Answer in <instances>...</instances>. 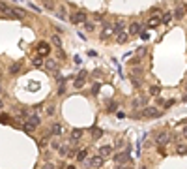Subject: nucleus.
Returning a JSON list of instances; mask_svg holds the SVG:
<instances>
[{"mask_svg": "<svg viewBox=\"0 0 187 169\" xmlns=\"http://www.w3.org/2000/svg\"><path fill=\"white\" fill-rule=\"evenodd\" d=\"M9 11H11V8H9L6 2H2V0H0V15H2V17H6Z\"/></svg>", "mask_w": 187, "mask_h": 169, "instance_id": "obj_17", "label": "nucleus"}, {"mask_svg": "<svg viewBox=\"0 0 187 169\" xmlns=\"http://www.w3.org/2000/svg\"><path fill=\"white\" fill-rule=\"evenodd\" d=\"M172 15H174V19H182V17L185 15V6H178Z\"/></svg>", "mask_w": 187, "mask_h": 169, "instance_id": "obj_14", "label": "nucleus"}, {"mask_svg": "<svg viewBox=\"0 0 187 169\" xmlns=\"http://www.w3.org/2000/svg\"><path fill=\"white\" fill-rule=\"evenodd\" d=\"M49 134H51V135H60V134H62V126H60V124H52L51 130H49Z\"/></svg>", "mask_w": 187, "mask_h": 169, "instance_id": "obj_19", "label": "nucleus"}, {"mask_svg": "<svg viewBox=\"0 0 187 169\" xmlns=\"http://www.w3.org/2000/svg\"><path fill=\"white\" fill-rule=\"evenodd\" d=\"M41 169H54V164H51V162H47V164H45V166H43V167Z\"/></svg>", "mask_w": 187, "mask_h": 169, "instance_id": "obj_38", "label": "nucleus"}, {"mask_svg": "<svg viewBox=\"0 0 187 169\" xmlns=\"http://www.w3.org/2000/svg\"><path fill=\"white\" fill-rule=\"evenodd\" d=\"M84 77H86V71H81V75L73 81V87L75 88H82L84 87Z\"/></svg>", "mask_w": 187, "mask_h": 169, "instance_id": "obj_12", "label": "nucleus"}, {"mask_svg": "<svg viewBox=\"0 0 187 169\" xmlns=\"http://www.w3.org/2000/svg\"><path fill=\"white\" fill-rule=\"evenodd\" d=\"M13 9V13H15V17L17 19H24V15H26V11L24 9H19V8H11Z\"/></svg>", "mask_w": 187, "mask_h": 169, "instance_id": "obj_23", "label": "nucleus"}, {"mask_svg": "<svg viewBox=\"0 0 187 169\" xmlns=\"http://www.w3.org/2000/svg\"><path fill=\"white\" fill-rule=\"evenodd\" d=\"M2 107H4V100L0 98V109H2Z\"/></svg>", "mask_w": 187, "mask_h": 169, "instance_id": "obj_45", "label": "nucleus"}, {"mask_svg": "<svg viewBox=\"0 0 187 169\" xmlns=\"http://www.w3.org/2000/svg\"><path fill=\"white\" fill-rule=\"evenodd\" d=\"M52 45H54L56 49H62V38H60L58 34H54V36H52Z\"/></svg>", "mask_w": 187, "mask_h": 169, "instance_id": "obj_21", "label": "nucleus"}, {"mask_svg": "<svg viewBox=\"0 0 187 169\" xmlns=\"http://www.w3.org/2000/svg\"><path fill=\"white\" fill-rule=\"evenodd\" d=\"M69 21H71V24H81V23L86 21V13L84 11H73L69 15Z\"/></svg>", "mask_w": 187, "mask_h": 169, "instance_id": "obj_1", "label": "nucleus"}, {"mask_svg": "<svg viewBox=\"0 0 187 169\" xmlns=\"http://www.w3.org/2000/svg\"><path fill=\"white\" fill-rule=\"evenodd\" d=\"M54 113H56V107H54L52 103H51V105H47V109H45V115H47V117H52Z\"/></svg>", "mask_w": 187, "mask_h": 169, "instance_id": "obj_29", "label": "nucleus"}, {"mask_svg": "<svg viewBox=\"0 0 187 169\" xmlns=\"http://www.w3.org/2000/svg\"><path fill=\"white\" fill-rule=\"evenodd\" d=\"M114 109H116V103H114V102H112V103H111V105H109V111H111V113H112V111H114Z\"/></svg>", "mask_w": 187, "mask_h": 169, "instance_id": "obj_41", "label": "nucleus"}, {"mask_svg": "<svg viewBox=\"0 0 187 169\" xmlns=\"http://www.w3.org/2000/svg\"><path fill=\"white\" fill-rule=\"evenodd\" d=\"M172 19H174L172 11H167V13H163V17H161V23H163V24H169V23H170Z\"/></svg>", "mask_w": 187, "mask_h": 169, "instance_id": "obj_18", "label": "nucleus"}, {"mask_svg": "<svg viewBox=\"0 0 187 169\" xmlns=\"http://www.w3.org/2000/svg\"><path fill=\"white\" fill-rule=\"evenodd\" d=\"M112 160H114L116 164H129V162H131V154H129V151H124V152L114 154Z\"/></svg>", "mask_w": 187, "mask_h": 169, "instance_id": "obj_3", "label": "nucleus"}, {"mask_svg": "<svg viewBox=\"0 0 187 169\" xmlns=\"http://www.w3.org/2000/svg\"><path fill=\"white\" fill-rule=\"evenodd\" d=\"M103 162H105V158L97 154V156H94V158L88 162V166H92V167H101V166H103Z\"/></svg>", "mask_w": 187, "mask_h": 169, "instance_id": "obj_10", "label": "nucleus"}, {"mask_svg": "<svg viewBox=\"0 0 187 169\" xmlns=\"http://www.w3.org/2000/svg\"><path fill=\"white\" fill-rule=\"evenodd\" d=\"M131 79H133V85H135V87H140V79H139V77L131 75Z\"/></svg>", "mask_w": 187, "mask_h": 169, "instance_id": "obj_36", "label": "nucleus"}, {"mask_svg": "<svg viewBox=\"0 0 187 169\" xmlns=\"http://www.w3.org/2000/svg\"><path fill=\"white\" fill-rule=\"evenodd\" d=\"M146 102H148V98H137V100L133 102V105H135V107H146Z\"/></svg>", "mask_w": 187, "mask_h": 169, "instance_id": "obj_22", "label": "nucleus"}, {"mask_svg": "<svg viewBox=\"0 0 187 169\" xmlns=\"http://www.w3.org/2000/svg\"><path fill=\"white\" fill-rule=\"evenodd\" d=\"M0 92H2V85H0Z\"/></svg>", "mask_w": 187, "mask_h": 169, "instance_id": "obj_49", "label": "nucleus"}, {"mask_svg": "<svg viewBox=\"0 0 187 169\" xmlns=\"http://www.w3.org/2000/svg\"><path fill=\"white\" fill-rule=\"evenodd\" d=\"M0 122H9V117H6V115H2V117H0Z\"/></svg>", "mask_w": 187, "mask_h": 169, "instance_id": "obj_39", "label": "nucleus"}, {"mask_svg": "<svg viewBox=\"0 0 187 169\" xmlns=\"http://www.w3.org/2000/svg\"><path fill=\"white\" fill-rule=\"evenodd\" d=\"M127 32H129V36H137V34H140V23H131L129 28H127Z\"/></svg>", "mask_w": 187, "mask_h": 169, "instance_id": "obj_11", "label": "nucleus"}, {"mask_svg": "<svg viewBox=\"0 0 187 169\" xmlns=\"http://www.w3.org/2000/svg\"><path fill=\"white\" fill-rule=\"evenodd\" d=\"M26 120H28L34 128H37V126L41 124V117H39V115H36V113H30V117H28Z\"/></svg>", "mask_w": 187, "mask_h": 169, "instance_id": "obj_9", "label": "nucleus"}, {"mask_svg": "<svg viewBox=\"0 0 187 169\" xmlns=\"http://www.w3.org/2000/svg\"><path fill=\"white\" fill-rule=\"evenodd\" d=\"M58 151H60V154H62V156H66V154H69V151H67V147H66V145H64V147H60Z\"/></svg>", "mask_w": 187, "mask_h": 169, "instance_id": "obj_35", "label": "nucleus"}, {"mask_svg": "<svg viewBox=\"0 0 187 169\" xmlns=\"http://www.w3.org/2000/svg\"><path fill=\"white\" fill-rule=\"evenodd\" d=\"M139 169H146V167H144V166H142V167H139Z\"/></svg>", "mask_w": 187, "mask_h": 169, "instance_id": "obj_48", "label": "nucleus"}, {"mask_svg": "<svg viewBox=\"0 0 187 169\" xmlns=\"http://www.w3.org/2000/svg\"><path fill=\"white\" fill-rule=\"evenodd\" d=\"M45 9H54V0H41Z\"/></svg>", "mask_w": 187, "mask_h": 169, "instance_id": "obj_30", "label": "nucleus"}, {"mask_svg": "<svg viewBox=\"0 0 187 169\" xmlns=\"http://www.w3.org/2000/svg\"><path fill=\"white\" fill-rule=\"evenodd\" d=\"M122 28H124V21H116V24H114V30H116V32H120Z\"/></svg>", "mask_w": 187, "mask_h": 169, "instance_id": "obj_34", "label": "nucleus"}, {"mask_svg": "<svg viewBox=\"0 0 187 169\" xmlns=\"http://www.w3.org/2000/svg\"><path fill=\"white\" fill-rule=\"evenodd\" d=\"M60 147H62V145H60V141H56V139H54V141H51V149H52V151H58Z\"/></svg>", "mask_w": 187, "mask_h": 169, "instance_id": "obj_33", "label": "nucleus"}, {"mask_svg": "<svg viewBox=\"0 0 187 169\" xmlns=\"http://www.w3.org/2000/svg\"><path fill=\"white\" fill-rule=\"evenodd\" d=\"M129 38H131V36H129V32H125V30H120V32H118V36H116V41H118V43H125Z\"/></svg>", "mask_w": 187, "mask_h": 169, "instance_id": "obj_13", "label": "nucleus"}, {"mask_svg": "<svg viewBox=\"0 0 187 169\" xmlns=\"http://www.w3.org/2000/svg\"><path fill=\"white\" fill-rule=\"evenodd\" d=\"M114 169H129V164H118Z\"/></svg>", "mask_w": 187, "mask_h": 169, "instance_id": "obj_37", "label": "nucleus"}, {"mask_svg": "<svg viewBox=\"0 0 187 169\" xmlns=\"http://www.w3.org/2000/svg\"><path fill=\"white\" fill-rule=\"evenodd\" d=\"M185 90H187V83H185Z\"/></svg>", "mask_w": 187, "mask_h": 169, "instance_id": "obj_50", "label": "nucleus"}, {"mask_svg": "<svg viewBox=\"0 0 187 169\" xmlns=\"http://www.w3.org/2000/svg\"><path fill=\"white\" fill-rule=\"evenodd\" d=\"M56 17H60L62 21H67V11H66L64 6H62V8H56Z\"/></svg>", "mask_w": 187, "mask_h": 169, "instance_id": "obj_15", "label": "nucleus"}, {"mask_svg": "<svg viewBox=\"0 0 187 169\" xmlns=\"http://www.w3.org/2000/svg\"><path fill=\"white\" fill-rule=\"evenodd\" d=\"M176 152H178L180 156L187 154V145H185V143H178V145H176Z\"/></svg>", "mask_w": 187, "mask_h": 169, "instance_id": "obj_20", "label": "nucleus"}, {"mask_svg": "<svg viewBox=\"0 0 187 169\" xmlns=\"http://www.w3.org/2000/svg\"><path fill=\"white\" fill-rule=\"evenodd\" d=\"M182 102H184V103H187V94L184 96V100H182Z\"/></svg>", "mask_w": 187, "mask_h": 169, "instance_id": "obj_46", "label": "nucleus"}, {"mask_svg": "<svg viewBox=\"0 0 187 169\" xmlns=\"http://www.w3.org/2000/svg\"><path fill=\"white\" fill-rule=\"evenodd\" d=\"M37 53H39L41 56H47V55L51 53V47H49V43H45V41H39V43H37Z\"/></svg>", "mask_w": 187, "mask_h": 169, "instance_id": "obj_8", "label": "nucleus"}, {"mask_svg": "<svg viewBox=\"0 0 187 169\" xmlns=\"http://www.w3.org/2000/svg\"><path fill=\"white\" fill-rule=\"evenodd\" d=\"M32 66H36V68L43 66V58H41V55H39V56H34V58H32Z\"/></svg>", "mask_w": 187, "mask_h": 169, "instance_id": "obj_27", "label": "nucleus"}, {"mask_svg": "<svg viewBox=\"0 0 187 169\" xmlns=\"http://www.w3.org/2000/svg\"><path fill=\"white\" fill-rule=\"evenodd\" d=\"M182 134H184V137H185V139H187V126H185V128H184V130H182Z\"/></svg>", "mask_w": 187, "mask_h": 169, "instance_id": "obj_44", "label": "nucleus"}, {"mask_svg": "<svg viewBox=\"0 0 187 169\" xmlns=\"http://www.w3.org/2000/svg\"><path fill=\"white\" fill-rule=\"evenodd\" d=\"M155 143H157V147H165V145H169V143H170V134H169V132H161V134H157V135H155Z\"/></svg>", "mask_w": 187, "mask_h": 169, "instance_id": "obj_2", "label": "nucleus"}, {"mask_svg": "<svg viewBox=\"0 0 187 169\" xmlns=\"http://www.w3.org/2000/svg\"><path fill=\"white\" fill-rule=\"evenodd\" d=\"M159 115L161 113L157 107H142V117H146V119H157Z\"/></svg>", "mask_w": 187, "mask_h": 169, "instance_id": "obj_4", "label": "nucleus"}, {"mask_svg": "<svg viewBox=\"0 0 187 169\" xmlns=\"http://www.w3.org/2000/svg\"><path fill=\"white\" fill-rule=\"evenodd\" d=\"M97 154L103 156V158H109V156H112V147L111 145H103V147L97 149Z\"/></svg>", "mask_w": 187, "mask_h": 169, "instance_id": "obj_7", "label": "nucleus"}, {"mask_svg": "<svg viewBox=\"0 0 187 169\" xmlns=\"http://www.w3.org/2000/svg\"><path fill=\"white\" fill-rule=\"evenodd\" d=\"M82 134H84V130H82V128H73V130H71V134H69L71 143H77L79 139H82Z\"/></svg>", "mask_w": 187, "mask_h": 169, "instance_id": "obj_5", "label": "nucleus"}, {"mask_svg": "<svg viewBox=\"0 0 187 169\" xmlns=\"http://www.w3.org/2000/svg\"><path fill=\"white\" fill-rule=\"evenodd\" d=\"M86 156H88V151H79L75 160H77V162H84V160H86Z\"/></svg>", "mask_w": 187, "mask_h": 169, "instance_id": "obj_26", "label": "nucleus"}, {"mask_svg": "<svg viewBox=\"0 0 187 169\" xmlns=\"http://www.w3.org/2000/svg\"><path fill=\"white\" fill-rule=\"evenodd\" d=\"M185 13H187V6H185Z\"/></svg>", "mask_w": 187, "mask_h": 169, "instance_id": "obj_51", "label": "nucleus"}, {"mask_svg": "<svg viewBox=\"0 0 187 169\" xmlns=\"http://www.w3.org/2000/svg\"><path fill=\"white\" fill-rule=\"evenodd\" d=\"M116 117H118V119H124V117H125V113H124V111H118V113H116Z\"/></svg>", "mask_w": 187, "mask_h": 169, "instance_id": "obj_42", "label": "nucleus"}, {"mask_svg": "<svg viewBox=\"0 0 187 169\" xmlns=\"http://www.w3.org/2000/svg\"><path fill=\"white\" fill-rule=\"evenodd\" d=\"M82 24H84V28H86L88 32H94V30H96V24H94L92 21H84Z\"/></svg>", "mask_w": 187, "mask_h": 169, "instance_id": "obj_28", "label": "nucleus"}, {"mask_svg": "<svg viewBox=\"0 0 187 169\" xmlns=\"http://www.w3.org/2000/svg\"><path fill=\"white\" fill-rule=\"evenodd\" d=\"M112 34H116L114 26H112L111 23H105V28H103V32H101V38H103V40H107V38H109V36H112Z\"/></svg>", "mask_w": 187, "mask_h": 169, "instance_id": "obj_6", "label": "nucleus"}, {"mask_svg": "<svg viewBox=\"0 0 187 169\" xmlns=\"http://www.w3.org/2000/svg\"><path fill=\"white\" fill-rule=\"evenodd\" d=\"M139 55H140V56H144V55H146V49H144V47H142V49H139Z\"/></svg>", "mask_w": 187, "mask_h": 169, "instance_id": "obj_43", "label": "nucleus"}, {"mask_svg": "<svg viewBox=\"0 0 187 169\" xmlns=\"http://www.w3.org/2000/svg\"><path fill=\"white\" fill-rule=\"evenodd\" d=\"M19 71H21V62H15V64H11V66H9V73H13V75H15V73H19Z\"/></svg>", "mask_w": 187, "mask_h": 169, "instance_id": "obj_25", "label": "nucleus"}, {"mask_svg": "<svg viewBox=\"0 0 187 169\" xmlns=\"http://www.w3.org/2000/svg\"><path fill=\"white\" fill-rule=\"evenodd\" d=\"M159 90H161V88H159L157 85H154V87H150V94H152V96H157V94H159Z\"/></svg>", "mask_w": 187, "mask_h": 169, "instance_id": "obj_32", "label": "nucleus"}, {"mask_svg": "<svg viewBox=\"0 0 187 169\" xmlns=\"http://www.w3.org/2000/svg\"><path fill=\"white\" fill-rule=\"evenodd\" d=\"M92 135H94V139H99V137L103 135V130H101V128H94V130H92Z\"/></svg>", "mask_w": 187, "mask_h": 169, "instance_id": "obj_31", "label": "nucleus"}, {"mask_svg": "<svg viewBox=\"0 0 187 169\" xmlns=\"http://www.w3.org/2000/svg\"><path fill=\"white\" fill-rule=\"evenodd\" d=\"M140 38H142V40H150V36H148L146 32H140Z\"/></svg>", "mask_w": 187, "mask_h": 169, "instance_id": "obj_40", "label": "nucleus"}, {"mask_svg": "<svg viewBox=\"0 0 187 169\" xmlns=\"http://www.w3.org/2000/svg\"><path fill=\"white\" fill-rule=\"evenodd\" d=\"M66 169H75V166H67Z\"/></svg>", "mask_w": 187, "mask_h": 169, "instance_id": "obj_47", "label": "nucleus"}, {"mask_svg": "<svg viewBox=\"0 0 187 169\" xmlns=\"http://www.w3.org/2000/svg\"><path fill=\"white\" fill-rule=\"evenodd\" d=\"M45 66H47V68H49L51 71H56V70H58V64H56L54 60H51V58H49V60L45 62Z\"/></svg>", "mask_w": 187, "mask_h": 169, "instance_id": "obj_24", "label": "nucleus"}, {"mask_svg": "<svg viewBox=\"0 0 187 169\" xmlns=\"http://www.w3.org/2000/svg\"><path fill=\"white\" fill-rule=\"evenodd\" d=\"M157 24H161V17H159V15H154V17H150V21H148V26H150V28H154V26H157Z\"/></svg>", "mask_w": 187, "mask_h": 169, "instance_id": "obj_16", "label": "nucleus"}]
</instances>
